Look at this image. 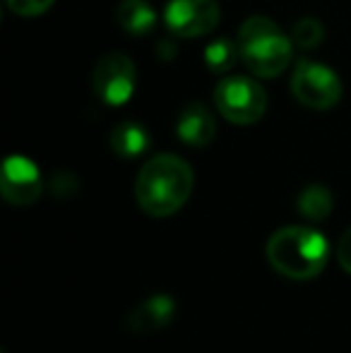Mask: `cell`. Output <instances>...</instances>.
Wrapping results in <instances>:
<instances>
[{
  "label": "cell",
  "instance_id": "d6986e66",
  "mask_svg": "<svg viewBox=\"0 0 351 353\" xmlns=\"http://www.w3.org/2000/svg\"><path fill=\"white\" fill-rule=\"evenodd\" d=\"M157 53L161 56V61H174V56H176V46L169 41V39H164V41L157 46Z\"/></svg>",
  "mask_w": 351,
  "mask_h": 353
},
{
  "label": "cell",
  "instance_id": "5b68a950",
  "mask_svg": "<svg viewBox=\"0 0 351 353\" xmlns=\"http://www.w3.org/2000/svg\"><path fill=\"white\" fill-rule=\"evenodd\" d=\"M342 79L328 65L315 61H301L291 74V94L296 101L313 111H328L334 108L342 99Z\"/></svg>",
  "mask_w": 351,
  "mask_h": 353
},
{
  "label": "cell",
  "instance_id": "52a82bcc",
  "mask_svg": "<svg viewBox=\"0 0 351 353\" xmlns=\"http://www.w3.org/2000/svg\"><path fill=\"white\" fill-rule=\"evenodd\" d=\"M221 10L217 0H169L164 10V22L178 39H197L217 29Z\"/></svg>",
  "mask_w": 351,
  "mask_h": 353
},
{
  "label": "cell",
  "instance_id": "8fae6325",
  "mask_svg": "<svg viewBox=\"0 0 351 353\" xmlns=\"http://www.w3.org/2000/svg\"><path fill=\"white\" fill-rule=\"evenodd\" d=\"M116 22L132 37H147L157 27V12L147 0H121L116 8Z\"/></svg>",
  "mask_w": 351,
  "mask_h": 353
},
{
  "label": "cell",
  "instance_id": "8992f818",
  "mask_svg": "<svg viewBox=\"0 0 351 353\" xmlns=\"http://www.w3.org/2000/svg\"><path fill=\"white\" fill-rule=\"evenodd\" d=\"M92 84L97 97L108 106H123L130 101L137 87V68L126 53H106L94 65Z\"/></svg>",
  "mask_w": 351,
  "mask_h": 353
},
{
  "label": "cell",
  "instance_id": "9a60e30c",
  "mask_svg": "<svg viewBox=\"0 0 351 353\" xmlns=\"http://www.w3.org/2000/svg\"><path fill=\"white\" fill-rule=\"evenodd\" d=\"M323 39H325V24L318 17H301L291 27V41L299 48H305V51L318 48L323 43Z\"/></svg>",
  "mask_w": 351,
  "mask_h": 353
},
{
  "label": "cell",
  "instance_id": "e0dca14e",
  "mask_svg": "<svg viewBox=\"0 0 351 353\" xmlns=\"http://www.w3.org/2000/svg\"><path fill=\"white\" fill-rule=\"evenodd\" d=\"M80 190V181L72 173H56L51 181V192L56 197H72Z\"/></svg>",
  "mask_w": 351,
  "mask_h": 353
},
{
  "label": "cell",
  "instance_id": "9c48e42d",
  "mask_svg": "<svg viewBox=\"0 0 351 353\" xmlns=\"http://www.w3.org/2000/svg\"><path fill=\"white\" fill-rule=\"evenodd\" d=\"M214 132H217L214 116H212V111L205 103L200 101L190 103L178 116L176 135L181 137V142L190 144V147H207V144L214 140Z\"/></svg>",
  "mask_w": 351,
  "mask_h": 353
},
{
  "label": "cell",
  "instance_id": "3957f363",
  "mask_svg": "<svg viewBox=\"0 0 351 353\" xmlns=\"http://www.w3.org/2000/svg\"><path fill=\"white\" fill-rule=\"evenodd\" d=\"M241 61L255 77H279L294 56V41H289L281 27L270 17L253 14L239 29Z\"/></svg>",
  "mask_w": 351,
  "mask_h": 353
},
{
  "label": "cell",
  "instance_id": "4fadbf2b",
  "mask_svg": "<svg viewBox=\"0 0 351 353\" xmlns=\"http://www.w3.org/2000/svg\"><path fill=\"white\" fill-rule=\"evenodd\" d=\"M332 207H334V200H332V192L328 190L325 185H313L303 188L299 195V202H296V210L303 219L308 221H323L332 214Z\"/></svg>",
  "mask_w": 351,
  "mask_h": 353
},
{
  "label": "cell",
  "instance_id": "7a4b0ae2",
  "mask_svg": "<svg viewBox=\"0 0 351 353\" xmlns=\"http://www.w3.org/2000/svg\"><path fill=\"white\" fill-rule=\"evenodd\" d=\"M267 262L281 276L294 281L315 279L328 265L330 245L325 236L308 226H286L279 228L267 241Z\"/></svg>",
  "mask_w": 351,
  "mask_h": 353
},
{
  "label": "cell",
  "instance_id": "2e32d148",
  "mask_svg": "<svg viewBox=\"0 0 351 353\" xmlns=\"http://www.w3.org/2000/svg\"><path fill=\"white\" fill-rule=\"evenodd\" d=\"M56 0H5L10 10L19 17H37V14H43L46 10H51V5Z\"/></svg>",
  "mask_w": 351,
  "mask_h": 353
},
{
  "label": "cell",
  "instance_id": "30bf717a",
  "mask_svg": "<svg viewBox=\"0 0 351 353\" xmlns=\"http://www.w3.org/2000/svg\"><path fill=\"white\" fill-rule=\"evenodd\" d=\"M176 317V301L171 296H150L128 315V327L140 334L159 332Z\"/></svg>",
  "mask_w": 351,
  "mask_h": 353
},
{
  "label": "cell",
  "instance_id": "277c9868",
  "mask_svg": "<svg viewBox=\"0 0 351 353\" xmlns=\"http://www.w3.org/2000/svg\"><path fill=\"white\" fill-rule=\"evenodd\" d=\"M214 106L229 123L250 125L265 116L267 94L255 79L234 74V77H224L217 84Z\"/></svg>",
  "mask_w": 351,
  "mask_h": 353
},
{
  "label": "cell",
  "instance_id": "6da1fadb",
  "mask_svg": "<svg viewBox=\"0 0 351 353\" xmlns=\"http://www.w3.org/2000/svg\"><path fill=\"white\" fill-rule=\"evenodd\" d=\"M195 173L190 163L174 154H157L140 168L135 200L150 216H171L192 195Z\"/></svg>",
  "mask_w": 351,
  "mask_h": 353
},
{
  "label": "cell",
  "instance_id": "5bb4252c",
  "mask_svg": "<svg viewBox=\"0 0 351 353\" xmlns=\"http://www.w3.org/2000/svg\"><path fill=\"white\" fill-rule=\"evenodd\" d=\"M241 58L239 41L231 39H214L212 43H207L205 48V65L217 74H226L231 68L236 65V61Z\"/></svg>",
  "mask_w": 351,
  "mask_h": 353
},
{
  "label": "cell",
  "instance_id": "ac0fdd59",
  "mask_svg": "<svg viewBox=\"0 0 351 353\" xmlns=\"http://www.w3.org/2000/svg\"><path fill=\"white\" fill-rule=\"evenodd\" d=\"M337 262L344 272L351 274V228H347V231L342 233V238H339V243H337Z\"/></svg>",
  "mask_w": 351,
  "mask_h": 353
},
{
  "label": "cell",
  "instance_id": "ba28073f",
  "mask_svg": "<svg viewBox=\"0 0 351 353\" xmlns=\"http://www.w3.org/2000/svg\"><path fill=\"white\" fill-rule=\"evenodd\" d=\"M43 190L41 171L39 166L27 157H12L5 159L3 173H0V192L3 197L14 207H29L39 200Z\"/></svg>",
  "mask_w": 351,
  "mask_h": 353
},
{
  "label": "cell",
  "instance_id": "7c38bea8",
  "mask_svg": "<svg viewBox=\"0 0 351 353\" xmlns=\"http://www.w3.org/2000/svg\"><path fill=\"white\" fill-rule=\"evenodd\" d=\"M111 152L121 159H137L150 149V132L135 121H123L111 130Z\"/></svg>",
  "mask_w": 351,
  "mask_h": 353
}]
</instances>
